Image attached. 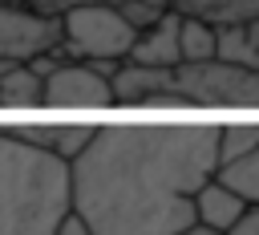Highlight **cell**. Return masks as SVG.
<instances>
[{
	"label": "cell",
	"mask_w": 259,
	"mask_h": 235,
	"mask_svg": "<svg viewBox=\"0 0 259 235\" xmlns=\"http://www.w3.org/2000/svg\"><path fill=\"white\" fill-rule=\"evenodd\" d=\"M178 24H182V12L166 8L154 24L138 28L125 61L150 65V69H174V65H182V57H178Z\"/></svg>",
	"instance_id": "ba28073f"
},
{
	"label": "cell",
	"mask_w": 259,
	"mask_h": 235,
	"mask_svg": "<svg viewBox=\"0 0 259 235\" xmlns=\"http://www.w3.org/2000/svg\"><path fill=\"white\" fill-rule=\"evenodd\" d=\"M4 130L12 138H20V142L36 146V150H49V154L73 162L89 146V138H93L97 126L93 122H16V126H4Z\"/></svg>",
	"instance_id": "52a82bcc"
},
{
	"label": "cell",
	"mask_w": 259,
	"mask_h": 235,
	"mask_svg": "<svg viewBox=\"0 0 259 235\" xmlns=\"http://www.w3.org/2000/svg\"><path fill=\"white\" fill-rule=\"evenodd\" d=\"M53 235H89V223H85L77 211H69V215L57 223V231H53Z\"/></svg>",
	"instance_id": "2e32d148"
},
{
	"label": "cell",
	"mask_w": 259,
	"mask_h": 235,
	"mask_svg": "<svg viewBox=\"0 0 259 235\" xmlns=\"http://www.w3.org/2000/svg\"><path fill=\"white\" fill-rule=\"evenodd\" d=\"M69 211V162L0 126V235H53Z\"/></svg>",
	"instance_id": "7a4b0ae2"
},
{
	"label": "cell",
	"mask_w": 259,
	"mask_h": 235,
	"mask_svg": "<svg viewBox=\"0 0 259 235\" xmlns=\"http://www.w3.org/2000/svg\"><path fill=\"white\" fill-rule=\"evenodd\" d=\"M219 122L97 126L69 162L73 211L89 235H178L194 227V190L219 170Z\"/></svg>",
	"instance_id": "6da1fadb"
},
{
	"label": "cell",
	"mask_w": 259,
	"mask_h": 235,
	"mask_svg": "<svg viewBox=\"0 0 259 235\" xmlns=\"http://www.w3.org/2000/svg\"><path fill=\"white\" fill-rule=\"evenodd\" d=\"M178 57H182V65L214 61V24L202 20V16H182V24H178Z\"/></svg>",
	"instance_id": "4fadbf2b"
},
{
	"label": "cell",
	"mask_w": 259,
	"mask_h": 235,
	"mask_svg": "<svg viewBox=\"0 0 259 235\" xmlns=\"http://www.w3.org/2000/svg\"><path fill=\"white\" fill-rule=\"evenodd\" d=\"M214 178H223L235 194H243L247 207H259V146H255L247 158H239V162H231V166H219Z\"/></svg>",
	"instance_id": "9a60e30c"
},
{
	"label": "cell",
	"mask_w": 259,
	"mask_h": 235,
	"mask_svg": "<svg viewBox=\"0 0 259 235\" xmlns=\"http://www.w3.org/2000/svg\"><path fill=\"white\" fill-rule=\"evenodd\" d=\"M255 146H259V122H227V126H219V146H214L219 166H231V162L247 158Z\"/></svg>",
	"instance_id": "5bb4252c"
},
{
	"label": "cell",
	"mask_w": 259,
	"mask_h": 235,
	"mask_svg": "<svg viewBox=\"0 0 259 235\" xmlns=\"http://www.w3.org/2000/svg\"><path fill=\"white\" fill-rule=\"evenodd\" d=\"M109 89H113V105H158L170 89V69L117 61V69L109 73Z\"/></svg>",
	"instance_id": "9c48e42d"
},
{
	"label": "cell",
	"mask_w": 259,
	"mask_h": 235,
	"mask_svg": "<svg viewBox=\"0 0 259 235\" xmlns=\"http://www.w3.org/2000/svg\"><path fill=\"white\" fill-rule=\"evenodd\" d=\"M178 235H214V231H206V227H198V223H194V227H186V231H178Z\"/></svg>",
	"instance_id": "ac0fdd59"
},
{
	"label": "cell",
	"mask_w": 259,
	"mask_h": 235,
	"mask_svg": "<svg viewBox=\"0 0 259 235\" xmlns=\"http://www.w3.org/2000/svg\"><path fill=\"white\" fill-rule=\"evenodd\" d=\"M170 97L178 105H259V69H235L223 61L174 65Z\"/></svg>",
	"instance_id": "277c9868"
},
{
	"label": "cell",
	"mask_w": 259,
	"mask_h": 235,
	"mask_svg": "<svg viewBox=\"0 0 259 235\" xmlns=\"http://www.w3.org/2000/svg\"><path fill=\"white\" fill-rule=\"evenodd\" d=\"M214 61L235 69H259V20L214 24Z\"/></svg>",
	"instance_id": "8fae6325"
},
{
	"label": "cell",
	"mask_w": 259,
	"mask_h": 235,
	"mask_svg": "<svg viewBox=\"0 0 259 235\" xmlns=\"http://www.w3.org/2000/svg\"><path fill=\"white\" fill-rule=\"evenodd\" d=\"M227 235H259V207H247V215H243Z\"/></svg>",
	"instance_id": "e0dca14e"
},
{
	"label": "cell",
	"mask_w": 259,
	"mask_h": 235,
	"mask_svg": "<svg viewBox=\"0 0 259 235\" xmlns=\"http://www.w3.org/2000/svg\"><path fill=\"white\" fill-rule=\"evenodd\" d=\"M57 24H61V45H69V53H77L105 77L117 69V61L130 57V45L138 36V28L113 4H93V0L69 4L57 16Z\"/></svg>",
	"instance_id": "3957f363"
},
{
	"label": "cell",
	"mask_w": 259,
	"mask_h": 235,
	"mask_svg": "<svg viewBox=\"0 0 259 235\" xmlns=\"http://www.w3.org/2000/svg\"><path fill=\"white\" fill-rule=\"evenodd\" d=\"M57 45H61L57 16L0 8V61H32V57L57 49Z\"/></svg>",
	"instance_id": "8992f818"
},
{
	"label": "cell",
	"mask_w": 259,
	"mask_h": 235,
	"mask_svg": "<svg viewBox=\"0 0 259 235\" xmlns=\"http://www.w3.org/2000/svg\"><path fill=\"white\" fill-rule=\"evenodd\" d=\"M45 77L32 73L28 61H0V105L8 109H32L40 105Z\"/></svg>",
	"instance_id": "7c38bea8"
},
{
	"label": "cell",
	"mask_w": 259,
	"mask_h": 235,
	"mask_svg": "<svg viewBox=\"0 0 259 235\" xmlns=\"http://www.w3.org/2000/svg\"><path fill=\"white\" fill-rule=\"evenodd\" d=\"M40 105H49V109H109L113 89H109V77L101 69H93L89 61H61L45 73Z\"/></svg>",
	"instance_id": "5b68a950"
},
{
	"label": "cell",
	"mask_w": 259,
	"mask_h": 235,
	"mask_svg": "<svg viewBox=\"0 0 259 235\" xmlns=\"http://www.w3.org/2000/svg\"><path fill=\"white\" fill-rule=\"evenodd\" d=\"M247 215V203L243 194H235L223 178H206L198 190H194V223L214 231V235H227L239 219Z\"/></svg>",
	"instance_id": "30bf717a"
}]
</instances>
